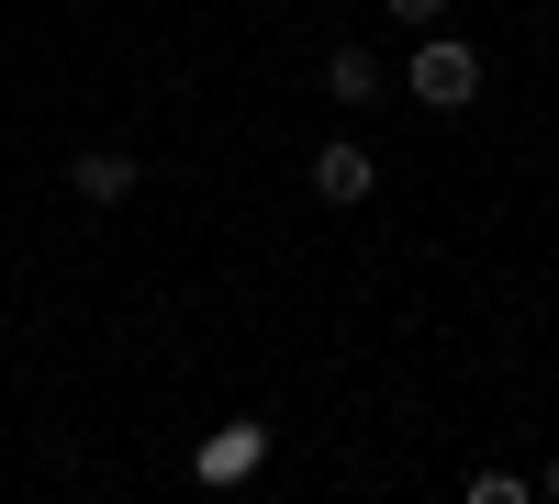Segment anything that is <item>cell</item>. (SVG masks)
<instances>
[{
  "label": "cell",
  "instance_id": "cell-1",
  "mask_svg": "<svg viewBox=\"0 0 559 504\" xmlns=\"http://www.w3.org/2000/svg\"><path fill=\"white\" fill-rule=\"evenodd\" d=\"M403 90H414L426 113H459V102H481V45H459V34H437V23H414Z\"/></svg>",
  "mask_w": 559,
  "mask_h": 504
},
{
  "label": "cell",
  "instance_id": "cell-2",
  "mask_svg": "<svg viewBox=\"0 0 559 504\" xmlns=\"http://www.w3.org/2000/svg\"><path fill=\"white\" fill-rule=\"evenodd\" d=\"M134 179H146V168H134L123 146H90V157H68V191H79V202H123Z\"/></svg>",
  "mask_w": 559,
  "mask_h": 504
},
{
  "label": "cell",
  "instance_id": "cell-3",
  "mask_svg": "<svg viewBox=\"0 0 559 504\" xmlns=\"http://www.w3.org/2000/svg\"><path fill=\"white\" fill-rule=\"evenodd\" d=\"M369 179H381L369 146H324V157H313V202H369Z\"/></svg>",
  "mask_w": 559,
  "mask_h": 504
},
{
  "label": "cell",
  "instance_id": "cell-4",
  "mask_svg": "<svg viewBox=\"0 0 559 504\" xmlns=\"http://www.w3.org/2000/svg\"><path fill=\"white\" fill-rule=\"evenodd\" d=\"M269 460V426H224V437H202V482H247Z\"/></svg>",
  "mask_w": 559,
  "mask_h": 504
},
{
  "label": "cell",
  "instance_id": "cell-5",
  "mask_svg": "<svg viewBox=\"0 0 559 504\" xmlns=\"http://www.w3.org/2000/svg\"><path fill=\"white\" fill-rule=\"evenodd\" d=\"M324 90H336V102H369V90H381V57H358V45H336V57H324Z\"/></svg>",
  "mask_w": 559,
  "mask_h": 504
},
{
  "label": "cell",
  "instance_id": "cell-6",
  "mask_svg": "<svg viewBox=\"0 0 559 504\" xmlns=\"http://www.w3.org/2000/svg\"><path fill=\"white\" fill-rule=\"evenodd\" d=\"M448 12V0H392V23H437Z\"/></svg>",
  "mask_w": 559,
  "mask_h": 504
},
{
  "label": "cell",
  "instance_id": "cell-7",
  "mask_svg": "<svg viewBox=\"0 0 559 504\" xmlns=\"http://www.w3.org/2000/svg\"><path fill=\"white\" fill-rule=\"evenodd\" d=\"M537 493H559V460H548V471H537Z\"/></svg>",
  "mask_w": 559,
  "mask_h": 504
}]
</instances>
